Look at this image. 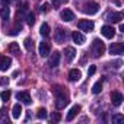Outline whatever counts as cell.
I'll use <instances>...</instances> for the list:
<instances>
[{
  "mask_svg": "<svg viewBox=\"0 0 124 124\" xmlns=\"http://www.w3.org/2000/svg\"><path fill=\"white\" fill-rule=\"evenodd\" d=\"M53 91L55 92V107H57L58 109H63V108L69 104V96H67V93H66L64 91H60L58 86L53 88Z\"/></svg>",
  "mask_w": 124,
  "mask_h": 124,
  "instance_id": "1",
  "label": "cell"
},
{
  "mask_svg": "<svg viewBox=\"0 0 124 124\" xmlns=\"http://www.w3.org/2000/svg\"><path fill=\"white\" fill-rule=\"evenodd\" d=\"M91 53L93 57H99L105 53V45L101 39H93L92 41V47H91Z\"/></svg>",
  "mask_w": 124,
  "mask_h": 124,
  "instance_id": "2",
  "label": "cell"
},
{
  "mask_svg": "<svg viewBox=\"0 0 124 124\" xmlns=\"http://www.w3.org/2000/svg\"><path fill=\"white\" fill-rule=\"evenodd\" d=\"M66 38H67V32L64 29H61V28H57L55 32H54V41L57 44H63L66 42Z\"/></svg>",
  "mask_w": 124,
  "mask_h": 124,
  "instance_id": "3",
  "label": "cell"
},
{
  "mask_svg": "<svg viewBox=\"0 0 124 124\" xmlns=\"http://www.w3.org/2000/svg\"><path fill=\"white\" fill-rule=\"evenodd\" d=\"M78 26H79V29L80 31H85V32H91V31H93V22L92 21H89V19H82V21H79V23H78Z\"/></svg>",
  "mask_w": 124,
  "mask_h": 124,
  "instance_id": "4",
  "label": "cell"
},
{
  "mask_svg": "<svg viewBox=\"0 0 124 124\" xmlns=\"http://www.w3.org/2000/svg\"><path fill=\"white\" fill-rule=\"evenodd\" d=\"M98 10H99V5L95 3V2H89V3H86L83 6V12L86 15H95Z\"/></svg>",
  "mask_w": 124,
  "mask_h": 124,
  "instance_id": "5",
  "label": "cell"
},
{
  "mask_svg": "<svg viewBox=\"0 0 124 124\" xmlns=\"http://www.w3.org/2000/svg\"><path fill=\"white\" fill-rule=\"evenodd\" d=\"M50 51H51V45H50V42H47V41L39 42V55H41V57H47V55H50Z\"/></svg>",
  "mask_w": 124,
  "mask_h": 124,
  "instance_id": "6",
  "label": "cell"
},
{
  "mask_svg": "<svg viewBox=\"0 0 124 124\" xmlns=\"http://www.w3.org/2000/svg\"><path fill=\"white\" fill-rule=\"evenodd\" d=\"M60 18H61V21H64V22H72L75 19V13L70 9H64V10L60 12Z\"/></svg>",
  "mask_w": 124,
  "mask_h": 124,
  "instance_id": "7",
  "label": "cell"
},
{
  "mask_svg": "<svg viewBox=\"0 0 124 124\" xmlns=\"http://www.w3.org/2000/svg\"><path fill=\"white\" fill-rule=\"evenodd\" d=\"M105 19H107L108 22H112V23H120L121 19H123V15L118 13V12H109Z\"/></svg>",
  "mask_w": 124,
  "mask_h": 124,
  "instance_id": "8",
  "label": "cell"
},
{
  "mask_svg": "<svg viewBox=\"0 0 124 124\" xmlns=\"http://www.w3.org/2000/svg\"><path fill=\"white\" fill-rule=\"evenodd\" d=\"M101 34L105 37V38H114V35H115V29L112 28V26H109V25H104L102 28H101Z\"/></svg>",
  "mask_w": 124,
  "mask_h": 124,
  "instance_id": "9",
  "label": "cell"
},
{
  "mask_svg": "<svg viewBox=\"0 0 124 124\" xmlns=\"http://www.w3.org/2000/svg\"><path fill=\"white\" fill-rule=\"evenodd\" d=\"M58 63H60V53L58 51H54L50 55V58H48V66L50 67H57Z\"/></svg>",
  "mask_w": 124,
  "mask_h": 124,
  "instance_id": "10",
  "label": "cell"
},
{
  "mask_svg": "<svg viewBox=\"0 0 124 124\" xmlns=\"http://www.w3.org/2000/svg\"><path fill=\"white\" fill-rule=\"evenodd\" d=\"M10 64H12V60H10L9 57H6V55H0V70H2V72L8 70V69L10 67Z\"/></svg>",
  "mask_w": 124,
  "mask_h": 124,
  "instance_id": "11",
  "label": "cell"
},
{
  "mask_svg": "<svg viewBox=\"0 0 124 124\" xmlns=\"http://www.w3.org/2000/svg\"><path fill=\"white\" fill-rule=\"evenodd\" d=\"M123 51H124V44L123 42H115V44H111V47H109L111 54H123Z\"/></svg>",
  "mask_w": 124,
  "mask_h": 124,
  "instance_id": "12",
  "label": "cell"
},
{
  "mask_svg": "<svg viewBox=\"0 0 124 124\" xmlns=\"http://www.w3.org/2000/svg\"><path fill=\"white\" fill-rule=\"evenodd\" d=\"M111 101H112V105L120 107V105H121V102H123V93H121V92H118V91L112 92V93H111Z\"/></svg>",
  "mask_w": 124,
  "mask_h": 124,
  "instance_id": "13",
  "label": "cell"
},
{
  "mask_svg": "<svg viewBox=\"0 0 124 124\" xmlns=\"http://www.w3.org/2000/svg\"><path fill=\"white\" fill-rule=\"evenodd\" d=\"M72 38H73V41L78 44V45H83L85 44V37H83V34H80L79 31H75L73 34H72Z\"/></svg>",
  "mask_w": 124,
  "mask_h": 124,
  "instance_id": "14",
  "label": "cell"
},
{
  "mask_svg": "<svg viewBox=\"0 0 124 124\" xmlns=\"http://www.w3.org/2000/svg\"><path fill=\"white\" fill-rule=\"evenodd\" d=\"M16 98H18V101H22V102H23V104H26V105L32 102V99H31V95H29L28 92H18Z\"/></svg>",
  "mask_w": 124,
  "mask_h": 124,
  "instance_id": "15",
  "label": "cell"
},
{
  "mask_svg": "<svg viewBox=\"0 0 124 124\" xmlns=\"http://www.w3.org/2000/svg\"><path fill=\"white\" fill-rule=\"evenodd\" d=\"M64 57H66L67 61H73L75 57H76L75 48H73V47H66V50H64Z\"/></svg>",
  "mask_w": 124,
  "mask_h": 124,
  "instance_id": "16",
  "label": "cell"
},
{
  "mask_svg": "<svg viewBox=\"0 0 124 124\" xmlns=\"http://www.w3.org/2000/svg\"><path fill=\"white\" fill-rule=\"evenodd\" d=\"M78 112H80V105H75V107H72L70 111H69V114H67V117H66V120H67V121H72V120L78 115Z\"/></svg>",
  "mask_w": 124,
  "mask_h": 124,
  "instance_id": "17",
  "label": "cell"
},
{
  "mask_svg": "<svg viewBox=\"0 0 124 124\" xmlns=\"http://www.w3.org/2000/svg\"><path fill=\"white\" fill-rule=\"evenodd\" d=\"M8 50L13 55H21V48H19V44L18 42H10L9 47H8Z\"/></svg>",
  "mask_w": 124,
  "mask_h": 124,
  "instance_id": "18",
  "label": "cell"
},
{
  "mask_svg": "<svg viewBox=\"0 0 124 124\" xmlns=\"http://www.w3.org/2000/svg\"><path fill=\"white\" fill-rule=\"evenodd\" d=\"M21 115H22V107H21V104H15L13 108H12V117L16 120V118H19Z\"/></svg>",
  "mask_w": 124,
  "mask_h": 124,
  "instance_id": "19",
  "label": "cell"
},
{
  "mask_svg": "<svg viewBox=\"0 0 124 124\" xmlns=\"http://www.w3.org/2000/svg\"><path fill=\"white\" fill-rule=\"evenodd\" d=\"M80 76H82V73H80V70H78V69H73V70H70V73H69V79H70L72 82L79 80Z\"/></svg>",
  "mask_w": 124,
  "mask_h": 124,
  "instance_id": "20",
  "label": "cell"
},
{
  "mask_svg": "<svg viewBox=\"0 0 124 124\" xmlns=\"http://www.w3.org/2000/svg\"><path fill=\"white\" fill-rule=\"evenodd\" d=\"M39 34H41L42 37H48V35H50V25H48L47 22H44V23L41 25V28H39Z\"/></svg>",
  "mask_w": 124,
  "mask_h": 124,
  "instance_id": "21",
  "label": "cell"
},
{
  "mask_svg": "<svg viewBox=\"0 0 124 124\" xmlns=\"http://www.w3.org/2000/svg\"><path fill=\"white\" fill-rule=\"evenodd\" d=\"M0 16H2L5 21H8V19H9V16H10V10H9V8H8V6H5L2 10H0Z\"/></svg>",
  "mask_w": 124,
  "mask_h": 124,
  "instance_id": "22",
  "label": "cell"
},
{
  "mask_svg": "<svg viewBox=\"0 0 124 124\" xmlns=\"http://www.w3.org/2000/svg\"><path fill=\"white\" fill-rule=\"evenodd\" d=\"M124 121V115L123 114H114L112 115V123L114 124H121Z\"/></svg>",
  "mask_w": 124,
  "mask_h": 124,
  "instance_id": "23",
  "label": "cell"
},
{
  "mask_svg": "<svg viewBox=\"0 0 124 124\" xmlns=\"http://www.w3.org/2000/svg\"><path fill=\"white\" fill-rule=\"evenodd\" d=\"M37 117H38L39 120H45V118H47V109H45V108H39V109L37 111Z\"/></svg>",
  "mask_w": 124,
  "mask_h": 124,
  "instance_id": "24",
  "label": "cell"
},
{
  "mask_svg": "<svg viewBox=\"0 0 124 124\" xmlns=\"http://www.w3.org/2000/svg\"><path fill=\"white\" fill-rule=\"evenodd\" d=\"M101 91H102V82L99 80V82H96V83L92 86V92H93V93H99Z\"/></svg>",
  "mask_w": 124,
  "mask_h": 124,
  "instance_id": "25",
  "label": "cell"
},
{
  "mask_svg": "<svg viewBox=\"0 0 124 124\" xmlns=\"http://www.w3.org/2000/svg\"><path fill=\"white\" fill-rule=\"evenodd\" d=\"M26 23H28L29 26H32V25L35 23V15H34V13H28V15H26Z\"/></svg>",
  "mask_w": 124,
  "mask_h": 124,
  "instance_id": "26",
  "label": "cell"
},
{
  "mask_svg": "<svg viewBox=\"0 0 124 124\" xmlns=\"http://www.w3.org/2000/svg\"><path fill=\"white\" fill-rule=\"evenodd\" d=\"M25 48H26L28 51H32V50H34V41H32L31 38H26V39H25Z\"/></svg>",
  "mask_w": 124,
  "mask_h": 124,
  "instance_id": "27",
  "label": "cell"
},
{
  "mask_svg": "<svg viewBox=\"0 0 124 124\" xmlns=\"http://www.w3.org/2000/svg\"><path fill=\"white\" fill-rule=\"evenodd\" d=\"M10 95H12V93H10V91L8 89V91H3L2 93H0V98H2L3 101H9V98H10Z\"/></svg>",
  "mask_w": 124,
  "mask_h": 124,
  "instance_id": "28",
  "label": "cell"
},
{
  "mask_svg": "<svg viewBox=\"0 0 124 124\" xmlns=\"http://www.w3.org/2000/svg\"><path fill=\"white\" fill-rule=\"evenodd\" d=\"M21 31H22V26H21V23L18 22V23H16V26H15L9 34H10V35H16V34H18V32H21Z\"/></svg>",
  "mask_w": 124,
  "mask_h": 124,
  "instance_id": "29",
  "label": "cell"
},
{
  "mask_svg": "<svg viewBox=\"0 0 124 124\" xmlns=\"http://www.w3.org/2000/svg\"><path fill=\"white\" fill-rule=\"evenodd\" d=\"M61 120V115L58 114V112H53L51 114V121H54V123H58Z\"/></svg>",
  "mask_w": 124,
  "mask_h": 124,
  "instance_id": "30",
  "label": "cell"
},
{
  "mask_svg": "<svg viewBox=\"0 0 124 124\" xmlns=\"http://www.w3.org/2000/svg\"><path fill=\"white\" fill-rule=\"evenodd\" d=\"M48 10H50V5H48V3H44V5L41 6V12H44V13H47Z\"/></svg>",
  "mask_w": 124,
  "mask_h": 124,
  "instance_id": "31",
  "label": "cell"
},
{
  "mask_svg": "<svg viewBox=\"0 0 124 124\" xmlns=\"http://www.w3.org/2000/svg\"><path fill=\"white\" fill-rule=\"evenodd\" d=\"M95 72H96V67H95V66H91V67H89V70H88V75H89V76H92Z\"/></svg>",
  "mask_w": 124,
  "mask_h": 124,
  "instance_id": "32",
  "label": "cell"
},
{
  "mask_svg": "<svg viewBox=\"0 0 124 124\" xmlns=\"http://www.w3.org/2000/svg\"><path fill=\"white\" fill-rule=\"evenodd\" d=\"M51 2H53L54 8H58V6H60V0H51Z\"/></svg>",
  "mask_w": 124,
  "mask_h": 124,
  "instance_id": "33",
  "label": "cell"
},
{
  "mask_svg": "<svg viewBox=\"0 0 124 124\" xmlns=\"http://www.w3.org/2000/svg\"><path fill=\"white\" fill-rule=\"evenodd\" d=\"M10 3V0H2V5L3 6H6V5H9Z\"/></svg>",
  "mask_w": 124,
  "mask_h": 124,
  "instance_id": "34",
  "label": "cell"
},
{
  "mask_svg": "<svg viewBox=\"0 0 124 124\" xmlns=\"http://www.w3.org/2000/svg\"><path fill=\"white\" fill-rule=\"evenodd\" d=\"M120 31L124 32V25H123V23H120Z\"/></svg>",
  "mask_w": 124,
  "mask_h": 124,
  "instance_id": "35",
  "label": "cell"
},
{
  "mask_svg": "<svg viewBox=\"0 0 124 124\" xmlns=\"http://www.w3.org/2000/svg\"><path fill=\"white\" fill-rule=\"evenodd\" d=\"M60 2H63V3H67V2H69V0H60Z\"/></svg>",
  "mask_w": 124,
  "mask_h": 124,
  "instance_id": "36",
  "label": "cell"
}]
</instances>
